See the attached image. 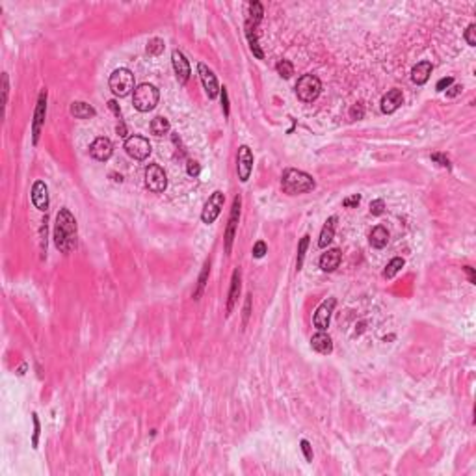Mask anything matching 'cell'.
Here are the masks:
<instances>
[{
	"instance_id": "cell-12",
	"label": "cell",
	"mask_w": 476,
	"mask_h": 476,
	"mask_svg": "<svg viewBox=\"0 0 476 476\" xmlns=\"http://www.w3.org/2000/svg\"><path fill=\"white\" fill-rule=\"evenodd\" d=\"M197 71H199V78H201V82H203V87H205L206 95H209L211 99L218 97V93H220L222 87H220V84H218L216 75H214V73H212L205 64L197 65Z\"/></svg>"
},
{
	"instance_id": "cell-27",
	"label": "cell",
	"mask_w": 476,
	"mask_h": 476,
	"mask_svg": "<svg viewBox=\"0 0 476 476\" xmlns=\"http://www.w3.org/2000/svg\"><path fill=\"white\" fill-rule=\"evenodd\" d=\"M145 50H147V54H149V56L162 54V52H164V39H160V38L149 39V43H147Z\"/></svg>"
},
{
	"instance_id": "cell-15",
	"label": "cell",
	"mask_w": 476,
	"mask_h": 476,
	"mask_svg": "<svg viewBox=\"0 0 476 476\" xmlns=\"http://www.w3.org/2000/svg\"><path fill=\"white\" fill-rule=\"evenodd\" d=\"M171 62H173V69H175V75H177L178 84H186L190 78V64H188V60H186V56H184L181 50H173Z\"/></svg>"
},
{
	"instance_id": "cell-23",
	"label": "cell",
	"mask_w": 476,
	"mask_h": 476,
	"mask_svg": "<svg viewBox=\"0 0 476 476\" xmlns=\"http://www.w3.org/2000/svg\"><path fill=\"white\" fill-rule=\"evenodd\" d=\"M387 242H389V231L383 227V225H378V227L372 229V233H370V244H372L374 248H385L387 246Z\"/></svg>"
},
{
	"instance_id": "cell-19",
	"label": "cell",
	"mask_w": 476,
	"mask_h": 476,
	"mask_svg": "<svg viewBox=\"0 0 476 476\" xmlns=\"http://www.w3.org/2000/svg\"><path fill=\"white\" fill-rule=\"evenodd\" d=\"M311 346H313V350H316L318 353H324V355L333 352V341H331V337L328 335V333H324V331L316 333V335L311 339Z\"/></svg>"
},
{
	"instance_id": "cell-44",
	"label": "cell",
	"mask_w": 476,
	"mask_h": 476,
	"mask_svg": "<svg viewBox=\"0 0 476 476\" xmlns=\"http://www.w3.org/2000/svg\"><path fill=\"white\" fill-rule=\"evenodd\" d=\"M2 84H4V103H8V93H10V84H8V75H2Z\"/></svg>"
},
{
	"instance_id": "cell-43",
	"label": "cell",
	"mask_w": 476,
	"mask_h": 476,
	"mask_svg": "<svg viewBox=\"0 0 476 476\" xmlns=\"http://www.w3.org/2000/svg\"><path fill=\"white\" fill-rule=\"evenodd\" d=\"M199 171H201V168H199V164L197 162H188V175H192V177H197L199 175Z\"/></svg>"
},
{
	"instance_id": "cell-48",
	"label": "cell",
	"mask_w": 476,
	"mask_h": 476,
	"mask_svg": "<svg viewBox=\"0 0 476 476\" xmlns=\"http://www.w3.org/2000/svg\"><path fill=\"white\" fill-rule=\"evenodd\" d=\"M463 270H465L467 274H469V281H471V283H474V281H476V277H474V270H472L471 266H465Z\"/></svg>"
},
{
	"instance_id": "cell-33",
	"label": "cell",
	"mask_w": 476,
	"mask_h": 476,
	"mask_svg": "<svg viewBox=\"0 0 476 476\" xmlns=\"http://www.w3.org/2000/svg\"><path fill=\"white\" fill-rule=\"evenodd\" d=\"M266 251H268V248H266V244L262 242V240H259V242L253 246V257L255 259H262L266 255Z\"/></svg>"
},
{
	"instance_id": "cell-35",
	"label": "cell",
	"mask_w": 476,
	"mask_h": 476,
	"mask_svg": "<svg viewBox=\"0 0 476 476\" xmlns=\"http://www.w3.org/2000/svg\"><path fill=\"white\" fill-rule=\"evenodd\" d=\"M34 437H32V444H34V449H38V443H39V419H38V415L34 413Z\"/></svg>"
},
{
	"instance_id": "cell-8",
	"label": "cell",
	"mask_w": 476,
	"mask_h": 476,
	"mask_svg": "<svg viewBox=\"0 0 476 476\" xmlns=\"http://www.w3.org/2000/svg\"><path fill=\"white\" fill-rule=\"evenodd\" d=\"M223 203H225V197H223L222 192H214V194L209 197V201L205 203L203 212H201L203 223L209 225V223L216 222V218L220 216V212H222V209H223Z\"/></svg>"
},
{
	"instance_id": "cell-3",
	"label": "cell",
	"mask_w": 476,
	"mask_h": 476,
	"mask_svg": "<svg viewBox=\"0 0 476 476\" xmlns=\"http://www.w3.org/2000/svg\"><path fill=\"white\" fill-rule=\"evenodd\" d=\"M158 99H160V93H158V90L153 84H140L134 90L132 104L140 112H149V110H153L158 104Z\"/></svg>"
},
{
	"instance_id": "cell-41",
	"label": "cell",
	"mask_w": 476,
	"mask_h": 476,
	"mask_svg": "<svg viewBox=\"0 0 476 476\" xmlns=\"http://www.w3.org/2000/svg\"><path fill=\"white\" fill-rule=\"evenodd\" d=\"M432 160L439 162L441 166H443V168H450V160L447 157H443V155H437V153H435V155H432Z\"/></svg>"
},
{
	"instance_id": "cell-7",
	"label": "cell",
	"mask_w": 476,
	"mask_h": 476,
	"mask_svg": "<svg viewBox=\"0 0 476 476\" xmlns=\"http://www.w3.org/2000/svg\"><path fill=\"white\" fill-rule=\"evenodd\" d=\"M125 151L134 160H145L151 155V143L143 136H130L125 141Z\"/></svg>"
},
{
	"instance_id": "cell-5",
	"label": "cell",
	"mask_w": 476,
	"mask_h": 476,
	"mask_svg": "<svg viewBox=\"0 0 476 476\" xmlns=\"http://www.w3.org/2000/svg\"><path fill=\"white\" fill-rule=\"evenodd\" d=\"M320 92H322V82L314 75H303L296 84V95L303 103H313Z\"/></svg>"
},
{
	"instance_id": "cell-26",
	"label": "cell",
	"mask_w": 476,
	"mask_h": 476,
	"mask_svg": "<svg viewBox=\"0 0 476 476\" xmlns=\"http://www.w3.org/2000/svg\"><path fill=\"white\" fill-rule=\"evenodd\" d=\"M404 264H406V260L402 259V257H396V259H393L387 264V268H385V272H383V277L385 279H393V277L398 274V272L404 268Z\"/></svg>"
},
{
	"instance_id": "cell-13",
	"label": "cell",
	"mask_w": 476,
	"mask_h": 476,
	"mask_svg": "<svg viewBox=\"0 0 476 476\" xmlns=\"http://www.w3.org/2000/svg\"><path fill=\"white\" fill-rule=\"evenodd\" d=\"M240 195L234 197L233 201V209H231V216H229V223H227V233H225V251L231 253V248H233V240H234V233H236V225H238V218H240Z\"/></svg>"
},
{
	"instance_id": "cell-16",
	"label": "cell",
	"mask_w": 476,
	"mask_h": 476,
	"mask_svg": "<svg viewBox=\"0 0 476 476\" xmlns=\"http://www.w3.org/2000/svg\"><path fill=\"white\" fill-rule=\"evenodd\" d=\"M32 203L38 211L45 212L49 209V188L43 181H38L32 188Z\"/></svg>"
},
{
	"instance_id": "cell-34",
	"label": "cell",
	"mask_w": 476,
	"mask_h": 476,
	"mask_svg": "<svg viewBox=\"0 0 476 476\" xmlns=\"http://www.w3.org/2000/svg\"><path fill=\"white\" fill-rule=\"evenodd\" d=\"M385 211V203L383 199H376L370 203V212H372L374 216H379V214H383Z\"/></svg>"
},
{
	"instance_id": "cell-21",
	"label": "cell",
	"mask_w": 476,
	"mask_h": 476,
	"mask_svg": "<svg viewBox=\"0 0 476 476\" xmlns=\"http://www.w3.org/2000/svg\"><path fill=\"white\" fill-rule=\"evenodd\" d=\"M238 294H240V272H233V279H231V290H229V300H227V316L233 313L234 303L238 300Z\"/></svg>"
},
{
	"instance_id": "cell-2",
	"label": "cell",
	"mask_w": 476,
	"mask_h": 476,
	"mask_svg": "<svg viewBox=\"0 0 476 476\" xmlns=\"http://www.w3.org/2000/svg\"><path fill=\"white\" fill-rule=\"evenodd\" d=\"M281 186L288 195H298L311 192L316 184H314V178L305 171H302V169H287L283 173Z\"/></svg>"
},
{
	"instance_id": "cell-38",
	"label": "cell",
	"mask_w": 476,
	"mask_h": 476,
	"mask_svg": "<svg viewBox=\"0 0 476 476\" xmlns=\"http://www.w3.org/2000/svg\"><path fill=\"white\" fill-rule=\"evenodd\" d=\"M222 106H223V114L225 117H229V95H227V87H222Z\"/></svg>"
},
{
	"instance_id": "cell-28",
	"label": "cell",
	"mask_w": 476,
	"mask_h": 476,
	"mask_svg": "<svg viewBox=\"0 0 476 476\" xmlns=\"http://www.w3.org/2000/svg\"><path fill=\"white\" fill-rule=\"evenodd\" d=\"M209 270H211V264H209V262H205V266H203V270H201L199 283H197V290L194 292V300H199V296L203 294V290H205L206 277H209Z\"/></svg>"
},
{
	"instance_id": "cell-20",
	"label": "cell",
	"mask_w": 476,
	"mask_h": 476,
	"mask_svg": "<svg viewBox=\"0 0 476 476\" xmlns=\"http://www.w3.org/2000/svg\"><path fill=\"white\" fill-rule=\"evenodd\" d=\"M432 69L433 67H432L430 62H421V64H416L411 69V80L415 82V84H419V86L426 84L428 78H430V75H432Z\"/></svg>"
},
{
	"instance_id": "cell-32",
	"label": "cell",
	"mask_w": 476,
	"mask_h": 476,
	"mask_svg": "<svg viewBox=\"0 0 476 476\" xmlns=\"http://www.w3.org/2000/svg\"><path fill=\"white\" fill-rule=\"evenodd\" d=\"M465 41H467L469 45H471V47H474V45H476V24H474V22L467 26V30H465Z\"/></svg>"
},
{
	"instance_id": "cell-22",
	"label": "cell",
	"mask_w": 476,
	"mask_h": 476,
	"mask_svg": "<svg viewBox=\"0 0 476 476\" xmlns=\"http://www.w3.org/2000/svg\"><path fill=\"white\" fill-rule=\"evenodd\" d=\"M71 114L78 119H90L97 114V112H95L93 106H90V104L84 103V101H75V103L71 104Z\"/></svg>"
},
{
	"instance_id": "cell-40",
	"label": "cell",
	"mask_w": 476,
	"mask_h": 476,
	"mask_svg": "<svg viewBox=\"0 0 476 476\" xmlns=\"http://www.w3.org/2000/svg\"><path fill=\"white\" fill-rule=\"evenodd\" d=\"M359 201H361V197L355 194V195H352V197H346V199L342 201V205L350 209V206H357V205H359Z\"/></svg>"
},
{
	"instance_id": "cell-6",
	"label": "cell",
	"mask_w": 476,
	"mask_h": 476,
	"mask_svg": "<svg viewBox=\"0 0 476 476\" xmlns=\"http://www.w3.org/2000/svg\"><path fill=\"white\" fill-rule=\"evenodd\" d=\"M145 186L155 194H162L168 186V177L158 164H149L145 169Z\"/></svg>"
},
{
	"instance_id": "cell-31",
	"label": "cell",
	"mask_w": 476,
	"mask_h": 476,
	"mask_svg": "<svg viewBox=\"0 0 476 476\" xmlns=\"http://www.w3.org/2000/svg\"><path fill=\"white\" fill-rule=\"evenodd\" d=\"M251 8V13H249V19L248 21H251V22H255V24H259L260 22V19H262V4L260 2H253V4L249 6Z\"/></svg>"
},
{
	"instance_id": "cell-4",
	"label": "cell",
	"mask_w": 476,
	"mask_h": 476,
	"mask_svg": "<svg viewBox=\"0 0 476 476\" xmlns=\"http://www.w3.org/2000/svg\"><path fill=\"white\" fill-rule=\"evenodd\" d=\"M108 84L115 97H127L132 90H136L134 75H132L129 69H125V67H119V69H115L114 73L110 75Z\"/></svg>"
},
{
	"instance_id": "cell-17",
	"label": "cell",
	"mask_w": 476,
	"mask_h": 476,
	"mask_svg": "<svg viewBox=\"0 0 476 476\" xmlns=\"http://www.w3.org/2000/svg\"><path fill=\"white\" fill-rule=\"evenodd\" d=\"M404 103V93L402 90H391L383 95L381 99V112L383 114H393L400 108V104Z\"/></svg>"
},
{
	"instance_id": "cell-47",
	"label": "cell",
	"mask_w": 476,
	"mask_h": 476,
	"mask_svg": "<svg viewBox=\"0 0 476 476\" xmlns=\"http://www.w3.org/2000/svg\"><path fill=\"white\" fill-rule=\"evenodd\" d=\"M108 106H110V108H112V110H114V112H115V115H117V117L121 119V110L117 108V103H115V101H110V103H108Z\"/></svg>"
},
{
	"instance_id": "cell-42",
	"label": "cell",
	"mask_w": 476,
	"mask_h": 476,
	"mask_svg": "<svg viewBox=\"0 0 476 476\" xmlns=\"http://www.w3.org/2000/svg\"><path fill=\"white\" fill-rule=\"evenodd\" d=\"M249 313H251V296L246 298V305H244V325L248 324Z\"/></svg>"
},
{
	"instance_id": "cell-29",
	"label": "cell",
	"mask_w": 476,
	"mask_h": 476,
	"mask_svg": "<svg viewBox=\"0 0 476 476\" xmlns=\"http://www.w3.org/2000/svg\"><path fill=\"white\" fill-rule=\"evenodd\" d=\"M307 246H309V234H305V236L300 240V244H298V260H296V268H298V270H302L303 259H305V251H307Z\"/></svg>"
},
{
	"instance_id": "cell-30",
	"label": "cell",
	"mask_w": 476,
	"mask_h": 476,
	"mask_svg": "<svg viewBox=\"0 0 476 476\" xmlns=\"http://www.w3.org/2000/svg\"><path fill=\"white\" fill-rule=\"evenodd\" d=\"M276 69H277V73L283 76V78H290V76L294 75V67H292V64H290L288 60H281V62L276 65Z\"/></svg>"
},
{
	"instance_id": "cell-24",
	"label": "cell",
	"mask_w": 476,
	"mask_h": 476,
	"mask_svg": "<svg viewBox=\"0 0 476 476\" xmlns=\"http://www.w3.org/2000/svg\"><path fill=\"white\" fill-rule=\"evenodd\" d=\"M335 222H337V218L331 216L330 220L325 222L324 227H322V233H320V238H318L320 248H325V246L333 240V236H335Z\"/></svg>"
},
{
	"instance_id": "cell-18",
	"label": "cell",
	"mask_w": 476,
	"mask_h": 476,
	"mask_svg": "<svg viewBox=\"0 0 476 476\" xmlns=\"http://www.w3.org/2000/svg\"><path fill=\"white\" fill-rule=\"evenodd\" d=\"M341 259H342V255L337 248L328 249V251L320 257V268L324 272H335L337 268H339V264H341Z\"/></svg>"
},
{
	"instance_id": "cell-11",
	"label": "cell",
	"mask_w": 476,
	"mask_h": 476,
	"mask_svg": "<svg viewBox=\"0 0 476 476\" xmlns=\"http://www.w3.org/2000/svg\"><path fill=\"white\" fill-rule=\"evenodd\" d=\"M45 114H47V90H41L38 99V106H36V114H34V143H38L39 134H41V127L45 123Z\"/></svg>"
},
{
	"instance_id": "cell-46",
	"label": "cell",
	"mask_w": 476,
	"mask_h": 476,
	"mask_svg": "<svg viewBox=\"0 0 476 476\" xmlns=\"http://www.w3.org/2000/svg\"><path fill=\"white\" fill-rule=\"evenodd\" d=\"M117 134L123 136V138L127 136V129H125V123L121 121V119H119V125H117Z\"/></svg>"
},
{
	"instance_id": "cell-25",
	"label": "cell",
	"mask_w": 476,
	"mask_h": 476,
	"mask_svg": "<svg viewBox=\"0 0 476 476\" xmlns=\"http://www.w3.org/2000/svg\"><path fill=\"white\" fill-rule=\"evenodd\" d=\"M151 132L155 136H164V134H168L169 132V121L166 117H155L151 121Z\"/></svg>"
},
{
	"instance_id": "cell-10",
	"label": "cell",
	"mask_w": 476,
	"mask_h": 476,
	"mask_svg": "<svg viewBox=\"0 0 476 476\" xmlns=\"http://www.w3.org/2000/svg\"><path fill=\"white\" fill-rule=\"evenodd\" d=\"M335 298H330V300H325V302L320 303V307L316 309V313H314V328H318L320 331H325L328 328H330V318H331V313H333V309H335Z\"/></svg>"
},
{
	"instance_id": "cell-14",
	"label": "cell",
	"mask_w": 476,
	"mask_h": 476,
	"mask_svg": "<svg viewBox=\"0 0 476 476\" xmlns=\"http://www.w3.org/2000/svg\"><path fill=\"white\" fill-rule=\"evenodd\" d=\"M112 153H114V145H112V141H110L108 138H104V136L93 140V143L90 145V155H92L95 160H101V162L108 160V158L112 157Z\"/></svg>"
},
{
	"instance_id": "cell-9",
	"label": "cell",
	"mask_w": 476,
	"mask_h": 476,
	"mask_svg": "<svg viewBox=\"0 0 476 476\" xmlns=\"http://www.w3.org/2000/svg\"><path fill=\"white\" fill-rule=\"evenodd\" d=\"M236 169H238V178L242 183H248L249 175L253 171V153L248 145H242L238 149V160H236Z\"/></svg>"
},
{
	"instance_id": "cell-45",
	"label": "cell",
	"mask_w": 476,
	"mask_h": 476,
	"mask_svg": "<svg viewBox=\"0 0 476 476\" xmlns=\"http://www.w3.org/2000/svg\"><path fill=\"white\" fill-rule=\"evenodd\" d=\"M460 93H461V86H452L449 92H447V97H456V95H460Z\"/></svg>"
},
{
	"instance_id": "cell-36",
	"label": "cell",
	"mask_w": 476,
	"mask_h": 476,
	"mask_svg": "<svg viewBox=\"0 0 476 476\" xmlns=\"http://www.w3.org/2000/svg\"><path fill=\"white\" fill-rule=\"evenodd\" d=\"M363 115H365V108H363V104H353L352 110H350V117H352V119H363Z\"/></svg>"
},
{
	"instance_id": "cell-39",
	"label": "cell",
	"mask_w": 476,
	"mask_h": 476,
	"mask_svg": "<svg viewBox=\"0 0 476 476\" xmlns=\"http://www.w3.org/2000/svg\"><path fill=\"white\" fill-rule=\"evenodd\" d=\"M302 450H303V454H305V460L313 461V450H311V444H309V441H305V439L302 441Z\"/></svg>"
},
{
	"instance_id": "cell-37",
	"label": "cell",
	"mask_w": 476,
	"mask_h": 476,
	"mask_svg": "<svg viewBox=\"0 0 476 476\" xmlns=\"http://www.w3.org/2000/svg\"><path fill=\"white\" fill-rule=\"evenodd\" d=\"M454 84V78L452 76H447V78H441V80L437 82V92H444V90H449L450 86Z\"/></svg>"
},
{
	"instance_id": "cell-1",
	"label": "cell",
	"mask_w": 476,
	"mask_h": 476,
	"mask_svg": "<svg viewBox=\"0 0 476 476\" xmlns=\"http://www.w3.org/2000/svg\"><path fill=\"white\" fill-rule=\"evenodd\" d=\"M76 233H78V225H76L75 216L67 209H60L54 225L56 248L62 253H71L76 248Z\"/></svg>"
}]
</instances>
